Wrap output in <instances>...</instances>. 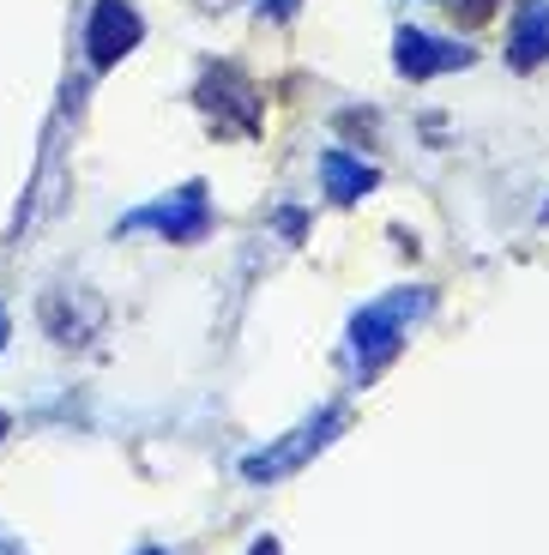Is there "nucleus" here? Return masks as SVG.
<instances>
[{
  "instance_id": "obj_1",
  "label": "nucleus",
  "mask_w": 549,
  "mask_h": 555,
  "mask_svg": "<svg viewBox=\"0 0 549 555\" xmlns=\"http://www.w3.org/2000/svg\"><path fill=\"white\" fill-rule=\"evenodd\" d=\"M435 308V291L411 284V291H386L381 302H369L357 320H350V362L362 375H374L386 357H398V345L411 338V326Z\"/></svg>"
},
{
  "instance_id": "obj_2",
  "label": "nucleus",
  "mask_w": 549,
  "mask_h": 555,
  "mask_svg": "<svg viewBox=\"0 0 549 555\" xmlns=\"http://www.w3.org/2000/svg\"><path fill=\"white\" fill-rule=\"evenodd\" d=\"M122 230H157L164 242H200L212 230V199H206V181H188L176 188L169 199H152L122 218Z\"/></svg>"
},
{
  "instance_id": "obj_3",
  "label": "nucleus",
  "mask_w": 549,
  "mask_h": 555,
  "mask_svg": "<svg viewBox=\"0 0 549 555\" xmlns=\"http://www.w3.org/2000/svg\"><path fill=\"white\" fill-rule=\"evenodd\" d=\"M339 429H344V411H320L315 423H303V429H290L284 441H272L266 453H247V459H242V477H247V483H272V477L303 472L308 459H315V453H320V447H327Z\"/></svg>"
},
{
  "instance_id": "obj_4",
  "label": "nucleus",
  "mask_w": 549,
  "mask_h": 555,
  "mask_svg": "<svg viewBox=\"0 0 549 555\" xmlns=\"http://www.w3.org/2000/svg\"><path fill=\"white\" fill-rule=\"evenodd\" d=\"M139 37H145V25H139L133 0H97L91 25H85V55H91V67H115Z\"/></svg>"
},
{
  "instance_id": "obj_5",
  "label": "nucleus",
  "mask_w": 549,
  "mask_h": 555,
  "mask_svg": "<svg viewBox=\"0 0 549 555\" xmlns=\"http://www.w3.org/2000/svg\"><path fill=\"white\" fill-rule=\"evenodd\" d=\"M465 61H471V49H459L447 37H429V30H398L393 37V67L405 79H435V73H454Z\"/></svg>"
},
{
  "instance_id": "obj_6",
  "label": "nucleus",
  "mask_w": 549,
  "mask_h": 555,
  "mask_svg": "<svg viewBox=\"0 0 549 555\" xmlns=\"http://www.w3.org/2000/svg\"><path fill=\"white\" fill-rule=\"evenodd\" d=\"M508 61L520 73L544 67L549 61V0H525L520 18H513V42H508Z\"/></svg>"
},
{
  "instance_id": "obj_7",
  "label": "nucleus",
  "mask_w": 549,
  "mask_h": 555,
  "mask_svg": "<svg viewBox=\"0 0 549 555\" xmlns=\"http://www.w3.org/2000/svg\"><path fill=\"white\" fill-rule=\"evenodd\" d=\"M320 181H327L332 199H362L374 188V169L362 164V157H350V152H327L320 157Z\"/></svg>"
},
{
  "instance_id": "obj_8",
  "label": "nucleus",
  "mask_w": 549,
  "mask_h": 555,
  "mask_svg": "<svg viewBox=\"0 0 549 555\" xmlns=\"http://www.w3.org/2000/svg\"><path fill=\"white\" fill-rule=\"evenodd\" d=\"M489 7L495 0H465V18H489Z\"/></svg>"
},
{
  "instance_id": "obj_9",
  "label": "nucleus",
  "mask_w": 549,
  "mask_h": 555,
  "mask_svg": "<svg viewBox=\"0 0 549 555\" xmlns=\"http://www.w3.org/2000/svg\"><path fill=\"white\" fill-rule=\"evenodd\" d=\"M260 7H272V13H290V7H296V0H260Z\"/></svg>"
},
{
  "instance_id": "obj_10",
  "label": "nucleus",
  "mask_w": 549,
  "mask_h": 555,
  "mask_svg": "<svg viewBox=\"0 0 549 555\" xmlns=\"http://www.w3.org/2000/svg\"><path fill=\"white\" fill-rule=\"evenodd\" d=\"M0 555H25V550H18V543H7V538H0Z\"/></svg>"
},
{
  "instance_id": "obj_11",
  "label": "nucleus",
  "mask_w": 549,
  "mask_h": 555,
  "mask_svg": "<svg viewBox=\"0 0 549 555\" xmlns=\"http://www.w3.org/2000/svg\"><path fill=\"white\" fill-rule=\"evenodd\" d=\"M0 350H7V308H0Z\"/></svg>"
},
{
  "instance_id": "obj_12",
  "label": "nucleus",
  "mask_w": 549,
  "mask_h": 555,
  "mask_svg": "<svg viewBox=\"0 0 549 555\" xmlns=\"http://www.w3.org/2000/svg\"><path fill=\"white\" fill-rule=\"evenodd\" d=\"M0 435H7V411H0Z\"/></svg>"
},
{
  "instance_id": "obj_13",
  "label": "nucleus",
  "mask_w": 549,
  "mask_h": 555,
  "mask_svg": "<svg viewBox=\"0 0 549 555\" xmlns=\"http://www.w3.org/2000/svg\"><path fill=\"white\" fill-rule=\"evenodd\" d=\"M145 555H164V550H145Z\"/></svg>"
}]
</instances>
